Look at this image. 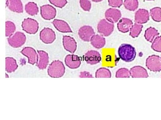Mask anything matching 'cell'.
Segmentation results:
<instances>
[{
    "instance_id": "cell-1",
    "label": "cell",
    "mask_w": 161,
    "mask_h": 120,
    "mask_svg": "<svg viewBox=\"0 0 161 120\" xmlns=\"http://www.w3.org/2000/svg\"><path fill=\"white\" fill-rule=\"evenodd\" d=\"M118 53L120 59L126 62L133 61L136 54L134 47L128 44L121 45L118 49Z\"/></svg>"
},
{
    "instance_id": "cell-2",
    "label": "cell",
    "mask_w": 161,
    "mask_h": 120,
    "mask_svg": "<svg viewBox=\"0 0 161 120\" xmlns=\"http://www.w3.org/2000/svg\"><path fill=\"white\" fill-rule=\"evenodd\" d=\"M65 67L63 62L59 60H56L49 65L47 69V73L53 78H60L64 75Z\"/></svg>"
},
{
    "instance_id": "cell-3",
    "label": "cell",
    "mask_w": 161,
    "mask_h": 120,
    "mask_svg": "<svg viewBox=\"0 0 161 120\" xmlns=\"http://www.w3.org/2000/svg\"><path fill=\"white\" fill-rule=\"evenodd\" d=\"M26 36L22 32H16L14 35L7 38L8 44L14 48L23 46L26 41Z\"/></svg>"
},
{
    "instance_id": "cell-4",
    "label": "cell",
    "mask_w": 161,
    "mask_h": 120,
    "mask_svg": "<svg viewBox=\"0 0 161 120\" xmlns=\"http://www.w3.org/2000/svg\"><path fill=\"white\" fill-rule=\"evenodd\" d=\"M114 29V23L109 22L105 19L101 20L97 25V30L99 33L106 37L110 35L113 32Z\"/></svg>"
},
{
    "instance_id": "cell-5",
    "label": "cell",
    "mask_w": 161,
    "mask_h": 120,
    "mask_svg": "<svg viewBox=\"0 0 161 120\" xmlns=\"http://www.w3.org/2000/svg\"><path fill=\"white\" fill-rule=\"evenodd\" d=\"M21 26L24 31L31 34L36 33L39 28V24L37 21L30 18L24 20Z\"/></svg>"
},
{
    "instance_id": "cell-6",
    "label": "cell",
    "mask_w": 161,
    "mask_h": 120,
    "mask_svg": "<svg viewBox=\"0 0 161 120\" xmlns=\"http://www.w3.org/2000/svg\"><path fill=\"white\" fill-rule=\"evenodd\" d=\"M146 66L151 71L160 72L161 71V58L155 55L149 56L146 59Z\"/></svg>"
},
{
    "instance_id": "cell-7",
    "label": "cell",
    "mask_w": 161,
    "mask_h": 120,
    "mask_svg": "<svg viewBox=\"0 0 161 120\" xmlns=\"http://www.w3.org/2000/svg\"><path fill=\"white\" fill-rule=\"evenodd\" d=\"M40 40L45 44H51L54 42L56 39L55 33L52 29L44 28L40 32Z\"/></svg>"
},
{
    "instance_id": "cell-8",
    "label": "cell",
    "mask_w": 161,
    "mask_h": 120,
    "mask_svg": "<svg viewBox=\"0 0 161 120\" xmlns=\"http://www.w3.org/2000/svg\"><path fill=\"white\" fill-rule=\"evenodd\" d=\"M40 12L42 18L46 20H51L55 18L56 10L53 7L45 5L40 7Z\"/></svg>"
},
{
    "instance_id": "cell-9",
    "label": "cell",
    "mask_w": 161,
    "mask_h": 120,
    "mask_svg": "<svg viewBox=\"0 0 161 120\" xmlns=\"http://www.w3.org/2000/svg\"><path fill=\"white\" fill-rule=\"evenodd\" d=\"M78 34L83 41L89 42L94 35L95 32L92 27L89 25H85L80 27L78 30Z\"/></svg>"
},
{
    "instance_id": "cell-10",
    "label": "cell",
    "mask_w": 161,
    "mask_h": 120,
    "mask_svg": "<svg viewBox=\"0 0 161 120\" xmlns=\"http://www.w3.org/2000/svg\"><path fill=\"white\" fill-rule=\"evenodd\" d=\"M21 52L28 58V63L30 64L34 65L37 62L38 55L33 48L31 47H25Z\"/></svg>"
},
{
    "instance_id": "cell-11",
    "label": "cell",
    "mask_w": 161,
    "mask_h": 120,
    "mask_svg": "<svg viewBox=\"0 0 161 120\" xmlns=\"http://www.w3.org/2000/svg\"><path fill=\"white\" fill-rule=\"evenodd\" d=\"M85 59L88 64L93 65L99 63L102 58L99 52L95 50H90L85 54Z\"/></svg>"
},
{
    "instance_id": "cell-12",
    "label": "cell",
    "mask_w": 161,
    "mask_h": 120,
    "mask_svg": "<svg viewBox=\"0 0 161 120\" xmlns=\"http://www.w3.org/2000/svg\"><path fill=\"white\" fill-rule=\"evenodd\" d=\"M121 13L119 10L116 8H110L106 11L105 17L106 20L111 23H116L121 17Z\"/></svg>"
},
{
    "instance_id": "cell-13",
    "label": "cell",
    "mask_w": 161,
    "mask_h": 120,
    "mask_svg": "<svg viewBox=\"0 0 161 120\" xmlns=\"http://www.w3.org/2000/svg\"><path fill=\"white\" fill-rule=\"evenodd\" d=\"M63 45L65 50L71 53H74L76 50L77 43L75 40L70 36H63Z\"/></svg>"
},
{
    "instance_id": "cell-14",
    "label": "cell",
    "mask_w": 161,
    "mask_h": 120,
    "mask_svg": "<svg viewBox=\"0 0 161 120\" xmlns=\"http://www.w3.org/2000/svg\"><path fill=\"white\" fill-rule=\"evenodd\" d=\"M38 58L36 66L40 70H44L46 68L49 62L48 54L43 50H38Z\"/></svg>"
},
{
    "instance_id": "cell-15",
    "label": "cell",
    "mask_w": 161,
    "mask_h": 120,
    "mask_svg": "<svg viewBox=\"0 0 161 120\" xmlns=\"http://www.w3.org/2000/svg\"><path fill=\"white\" fill-rule=\"evenodd\" d=\"M65 62L68 67L72 69L78 68L81 64L80 57L74 54H69L66 56Z\"/></svg>"
},
{
    "instance_id": "cell-16",
    "label": "cell",
    "mask_w": 161,
    "mask_h": 120,
    "mask_svg": "<svg viewBox=\"0 0 161 120\" xmlns=\"http://www.w3.org/2000/svg\"><path fill=\"white\" fill-rule=\"evenodd\" d=\"M6 6L11 11L18 13H23V6L21 0H7Z\"/></svg>"
},
{
    "instance_id": "cell-17",
    "label": "cell",
    "mask_w": 161,
    "mask_h": 120,
    "mask_svg": "<svg viewBox=\"0 0 161 120\" xmlns=\"http://www.w3.org/2000/svg\"><path fill=\"white\" fill-rule=\"evenodd\" d=\"M149 13L147 10L140 9L135 14V22L139 24L147 22L149 19Z\"/></svg>"
},
{
    "instance_id": "cell-18",
    "label": "cell",
    "mask_w": 161,
    "mask_h": 120,
    "mask_svg": "<svg viewBox=\"0 0 161 120\" xmlns=\"http://www.w3.org/2000/svg\"><path fill=\"white\" fill-rule=\"evenodd\" d=\"M53 24L58 31L62 32H72L70 27L65 21L63 20L54 19L53 22Z\"/></svg>"
},
{
    "instance_id": "cell-19",
    "label": "cell",
    "mask_w": 161,
    "mask_h": 120,
    "mask_svg": "<svg viewBox=\"0 0 161 120\" xmlns=\"http://www.w3.org/2000/svg\"><path fill=\"white\" fill-rule=\"evenodd\" d=\"M133 78H147L149 77L147 70L143 67L137 66L133 67L130 70Z\"/></svg>"
},
{
    "instance_id": "cell-20",
    "label": "cell",
    "mask_w": 161,
    "mask_h": 120,
    "mask_svg": "<svg viewBox=\"0 0 161 120\" xmlns=\"http://www.w3.org/2000/svg\"><path fill=\"white\" fill-rule=\"evenodd\" d=\"M133 25V23L130 19L123 18L118 23V28L120 32L126 33L129 31Z\"/></svg>"
},
{
    "instance_id": "cell-21",
    "label": "cell",
    "mask_w": 161,
    "mask_h": 120,
    "mask_svg": "<svg viewBox=\"0 0 161 120\" xmlns=\"http://www.w3.org/2000/svg\"><path fill=\"white\" fill-rule=\"evenodd\" d=\"M91 44L97 49L103 48L106 44V40L102 35L94 34L91 40Z\"/></svg>"
},
{
    "instance_id": "cell-22",
    "label": "cell",
    "mask_w": 161,
    "mask_h": 120,
    "mask_svg": "<svg viewBox=\"0 0 161 120\" xmlns=\"http://www.w3.org/2000/svg\"><path fill=\"white\" fill-rule=\"evenodd\" d=\"M18 67L16 60L14 58L7 57L5 58V70L8 73L14 72Z\"/></svg>"
},
{
    "instance_id": "cell-23",
    "label": "cell",
    "mask_w": 161,
    "mask_h": 120,
    "mask_svg": "<svg viewBox=\"0 0 161 120\" xmlns=\"http://www.w3.org/2000/svg\"><path fill=\"white\" fill-rule=\"evenodd\" d=\"M159 34V33L156 29L150 27L146 30L144 37L147 41L152 42L155 38L158 36Z\"/></svg>"
},
{
    "instance_id": "cell-24",
    "label": "cell",
    "mask_w": 161,
    "mask_h": 120,
    "mask_svg": "<svg viewBox=\"0 0 161 120\" xmlns=\"http://www.w3.org/2000/svg\"><path fill=\"white\" fill-rule=\"evenodd\" d=\"M25 10L27 13L31 16L36 15L39 12L37 4L34 2H29L25 5Z\"/></svg>"
},
{
    "instance_id": "cell-25",
    "label": "cell",
    "mask_w": 161,
    "mask_h": 120,
    "mask_svg": "<svg viewBox=\"0 0 161 120\" xmlns=\"http://www.w3.org/2000/svg\"><path fill=\"white\" fill-rule=\"evenodd\" d=\"M143 25L135 23L130 30V35L133 38L138 37L142 32Z\"/></svg>"
},
{
    "instance_id": "cell-26",
    "label": "cell",
    "mask_w": 161,
    "mask_h": 120,
    "mask_svg": "<svg viewBox=\"0 0 161 120\" xmlns=\"http://www.w3.org/2000/svg\"><path fill=\"white\" fill-rule=\"evenodd\" d=\"M124 5L125 8L130 11H134L138 8V0H125Z\"/></svg>"
},
{
    "instance_id": "cell-27",
    "label": "cell",
    "mask_w": 161,
    "mask_h": 120,
    "mask_svg": "<svg viewBox=\"0 0 161 120\" xmlns=\"http://www.w3.org/2000/svg\"><path fill=\"white\" fill-rule=\"evenodd\" d=\"M16 30L15 24L10 21H7L5 22V36L10 37L13 35Z\"/></svg>"
},
{
    "instance_id": "cell-28",
    "label": "cell",
    "mask_w": 161,
    "mask_h": 120,
    "mask_svg": "<svg viewBox=\"0 0 161 120\" xmlns=\"http://www.w3.org/2000/svg\"><path fill=\"white\" fill-rule=\"evenodd\" d=\"M150 15L153 21L160 22H161V8L156 7L151 9L150 10Z\"/></svg>"
},
{
    "instance_id": "cell-29",
    "label": "cell",
    "mask_w": 161,
    "mask_h": 120,
    "mask_svg": "<svg viewBox=\"0 0 161 120\" xmlns=\"http://www.w3.org/2000/svg\"><path fill=\"white\" fill-rule=\"evenodd\" d=\"M96 78H111V74L109 69L105 68H101L97 71L96 73Z\"/></svg>"
},
{
    "instance_id": "cell-30",
    "label": "cell",
    "mask_w": 161,
    "mask_h": 120,
    "mask_svg": "<svg viewBox=\"0 0 161 120\" xmlns=\"http://www.w3.org/2000/svg\"><path fill=\"white\" fill-rule=\"evenodd\" d=\"M130 76V71L125 68H120L116 72L117 78H129Z\"/></svg>"
},
{
    "instance_id": "cell-31",
    "label": "cell",
    "mask_w": 161,
    "mask_h": 120,
    "mask_svg": "<svg viewBox=\"0 0 161 120\" xmlns=\"http://www.w3.org/2000/svg\"><path fill=\"white\" fill-rule=\"evenodd\" d=\"M151 48L155 51L161 52V36L155 38L152 45Z\"/></svg>"
},
{
    "instance_id": "cell-32",
    "label": "cell",
    "mask_w": 161,
    "mask_h": 120,
    "mask_svg": "<svg viewBox=\"0 0 161 120\" xmlns=\"http://www.w3.org/2000/svg\"><path fill=\"white\" fill-rule=\"evenodd\" d=\"M80 7L85 11L89 12L91 8V3L89 0H80Z\"/></svg>"
},
{
    "instance_id": "cell-33",
    "label": "cell",
    "mask_w": 161,
    "mask_h": 120,
    "mask_svg": "<svg viewBox=\"0 0 161 120\" xmlns=\"http://www.w3.org/2000/svg\"><path fill=\"white\" fill-rule=\"evenodd\" d=\"M49 2L54 6L59 8H63L67 4V0H49Z\"/></svg>"
},
{
    "instance_id": "cell-34",
    "label": "cell",
    "mask_w": 161,
    "mask_h": 120,
    "mask_svg": "<svg viewBox=\"0 0 161 120\" xmlns=\"http://www.w3.org/2000/svg\"><path fill=\"white\" fill-rule=\"evenodd\" d=\"M110 6L114 8H119L123 4V0H108Z\"/></svg>"
},
{
    "instance_id": "cell-35",
    "label": "cell",
    "mask_w": 161,
    "mask_h": 120,
    "mask_svg": "<svg viewBox=\"0 0 161 120\" xmlns=\"http://www.w3.org/2000/svg\"><path fill=\"white\" fill-rule=\"evenodd\" d=\"M80 78H92V75L89 72H80Z\"/></svg>"
},
{
    "instance_id": "cell-36",
    "label": "cell",
    "mask_w": 161,
    "mask_h": 120,
    "mask_svg": "<svg viewBox=\"0 0 161 120\" xmlns=\"http://www.w3.org/2000/svg\"><path fill=\"white\" fill-rule=\"evenodd\" d=\"M93 2H100L103 1V0H92Z\"/></svg>"
},
{
    "instance_id": "cell-37",
    "label": "cell",
    "mask_w": 161,
    "mask_h": 120,
    "mask_svg": "<svg viewBox=\"0 0 161 120\" xmlns=\"http://www.w3.org/2000/svg\"><path fill=\"white\" fill-rule=\"evenodd\" d=\"M147 1H153V0H147Z\"/></svg>"
},
{
    "instance_id": "cell-38",
    "label": "cell",
    "mask_w": 161,
    "mask_h": 120,
    "mask_svg": "<svg viewBox=\"0 0 161 120\" xmlns=\"http://www.w3.org/2000/svg\"></svg>"
}]
</instances>
